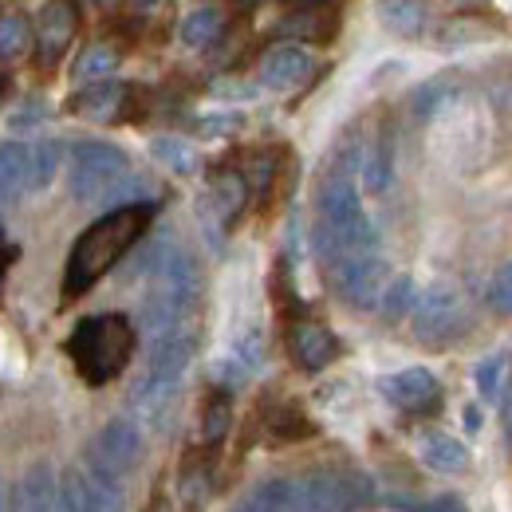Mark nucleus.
Instances as JSON below:
<instances>
[{
  "mask_svg": "<svg viewBox=\"0 0 512 512\" xmlns=\"http://www.w3.org/2000/svg\"><path fill=\"white\" fill-rule=\"evenodd\" d=\"M150 213H154V205H146V201H142V205H127V209H115V213L99 217V221L75 241V249H71L67 268H64L67 300L83 296L103 272H111V268L123 260V253L146 233Z\"/></svg>",
  "mask_w": 512,
  "mask_h": 512,
  "instance_id": "obj_1",
  "label": "nucleus"
},
{
  "mask_svg": "<svg viewBox=\"0 0 512 512\" xmlns=\"http://www.w3.org/2000/svg\"><path fill=\"white\" fill-rule=\"evenodd\" d=\"M67 355L75 359L79 375L91 386L111 383L115 375H123V367L134 355V327L127 316H91L79 320L71 339H67Z\"/></svg>",
  "mask_w": 512,
  "mask_h": 512,
  "instance_id": "obj_2",
  "label": "nucleus"
},
{
  "mask_svg": "<svg viewBox=\"0 0 512 512\" xmlns=\"http://www.w3.org/2000/svg\"><path fill=\"white\" fill-rule=\"evenodd\" d=\"M130 174L127 154L111 142H75L71 146V162H67V186L79 201L99 205L111 186H119Z\"/></svg>",
  "mask_w": 512,
  "mask_h": 512,
  "instance_id": "obj_3",
  "label": "nucleus"
},
{
  "mask_svg": "<svg viewBox=\"0 0 512 512\" xmlns=\"http://www.w3.org/2000/svg\"><path fill=\"white\" fill-rule=\"evenodd\" d=\"M60 509L64 512H123V489L111 473L95 465L67 469L60 485Z\"/></svg>",
  "mask_w": 512,
  "mask_h": 512,
  "instance_id": "obj_4",
  "label": "nucleus"
},
{
  "mask_svg": "<svg viewBox=\"0 0 512 512\" xmlns=\"http://www.w3.org/2000/svg\"><path fill=\"white\" fill-rule=\"evenodd\" d=\"M331 272V284L339 288V296L351 304V308H379L390 288V272H386L383 256L371 253V256H351Z\"/></svg>",
  "mask_w": 512,
  "mask_h": 512,
  "instance_id": "obj_5",
  "label": "nucleus"
},
{
  "mask_svg": "<svg viewBox=\"0 0 512 512\" xmlns=\"http://www.w3.org/2000/svg\"><path fill=\"white\" fill-rule=\"evenodd\" d=\"M79 28V4L75 0H48L40 8V28H36V67L48 71L64 60V52L75 40Z\"/></svg>",
  "mask_w": 512,
  "mask_h": 512,
  "instance_id": "obj_6",
  "label": "nucleus"
},
{
  "mask_svg": "<svg viewBox=\"0 0 512 512\" xmlns=\"http://www.w3.org/2000/svg\"><path fill=\"white\" fill-rule=\"evenodd\" d=\"M461 323H465V304L453 288H430L414 308V335L422 343H442L461 331Z\"/></svg>",
  "mask_w": 512,
  "mask_h": 512,
  "instance_id": "obj_7",
  "label": "nucleus"
},
{
  "mask_svg": "<svg viewBox=\"0 0 512 512\" xmlns=\"http://www.w3.org/2000/svg\"><path fill=\"white\" fill-rule=\"evenodd\" d=\"M292 493H296V512H351L355 505V485L331 469L304 473L300 481H292Z\"/></svg>",
  "mask_w": 512,
  "mask_h": 512,
  "instance_id": "obj_8",
  "label": "nucleus"
},
{
  "mask_svg": "<svg viewBox=\"0 0 512 512\" xmlns=\"http://www.w3.org/2000/svg\"><path fill=\"white\" fill-rule=\"evenodd\" d=\"M138 461H142V434H138V426L134 422H111V426H103L95 434L87 465L119 477V473H130Z\"/></svg>",
  "mask_w": 512,
  "mask_h": 512,
  "instance_id": "obj_9",
  "label": "nucleus"
},
{
  "mask_svg": "<svg viewBox=\"0 0 512 512\" xmlns=\"http://www.w3.org/2000/svg\"><path fill=\"white\" fill-rule=\"evenodd\" d=\"M386 398L402 410H414V414H426V410H438L442 402V383L426 371V367H410V371H398V375H386L379 383Z\"/></svg>",
  "mask_w": 512,
  "mask_h": 512,
  "instance_id": "obj_10",
  "label": "nucleus"
},
{
  "mask_svg": "<svg viewBox=\"0 0 512 512\" xmlns=\"http://www.w3.org/2000/svg\"><path fill=\"white\" fill-rule=\"evenodd\" d=\"M288 351H292V359H296L304 371H323V367L335 359L339 343H335V335H331L323 323L304 320L288 331Z\"/></svg>",
  "mask_w": 512,
  "mask_h": 512,
  "instance_id": "obj_11",
  "label": "nucleus"
},
{
  "mask_svg": "<svg viewBox=\"0 0 512 512\" xmlns=\"http://www.w3.org/2000/svg\"><path fill=\"white\" fill-rule=\"evenodd\" d=\"M308 75H312V56H308L304 48H296V44L272 48V52L260 60V83L272 87V91L300 87Z\"/></svg>",
  "mask_w": 512,
  "mask_h": 512,
  "instance_id": "obj_12",
  "label": "nucleus"
},
{
  "mask_svg": "<svg viewBox=\"0 0 512 512\" xmlns=\"http://www.w3.org/2000/svg\"><path fill=\"white\" fill-rule=\"evenodd\" d=\"M12 512H64L60 509V485L48 465H32L16 489H12Z\"/></svg>",
  "mask_w": 512,
  "mask_h": 512,
  "instance_id": "obj_13",
  "label": "nucleus"
},
{
  "mask_svg": "<svg viewBox=\"0 0 512 512\" xmlns=\"http://www.w3.org/2000/svg\"><path fill=\"white\" fill-rule=\"evenodd\" d=\"M127 95H130L127 83H115V79H107V83H91V87H83V91L71 99V111L83 115V119H91V123H111V119L123 115Z\"/></svg>",
  "mask_w": 512,
  "mask_h": 512,
  "instance_id": "obj_14",
  "label": "nucleus"
},
{
  "mask_svg": "<svg viewBox=\"0 0 512 512\" xmlns=\"http://www.w3.org/2000/svg\"><path fill=\"white\" fill-rule=\"evenodd\" d=\"M0 190L4 197L32 193V146H24V142L0 146Z\"/></svg>",
  "mask_w": 512,
  "mask_h": 512,
  "instance_id": "obj_15",
  "label": "nucleus"
},
{
  "mask_svg": "<svg viewBox=\"0 0 512 512\" xmlns=\"http://www.w3.org/2000/svg\"><path fill=\"white\" fill-rule=\"evenodd\" d=\"M418 453H422V461L434 469V473H465V465H469V449L461 446L457 438H449V434H422V442H418Z\"/></svg>",
  "mask_w": 512,
  "mask_h": 512,
  "instance_id": "obj_16",
  "label": "nucleus"
},
{
  "mask_svg": "<svg viewBox=\"0 0 512 512\" xmlns=\"http://www.w3.org/2000/svg\"><path fill=\"white\" fill-rule=\"evenodd\" d=\"M221 32H225V12L213 8V4L193 8V12H186V20H182V44H190V48H209V44H217Z\"/></svg>",
  "mask_w": 512,
  "mask_h": 512,
  "instance_id": "obj_17",
  "label": "nucleus"
},
{
  "mask_svg": "<svg viewBox=\"0 0 512 512\" xmlns=\"http://www.w3.org/2000/svg\"><path fill=\"white\" fill-rule=\"evenodd\" d=\"M245 197H249V182L237 170H221L209 186V205L221 213V221H233L245 209Z\"/></svg>",
  "mask_w": 512,
  "mask_h": 512,
  "instance_id": "obj_18",
  "label": "nucleus"
},
{
  "mask_svg": "<svg viewBox=\"0 0 512 512\" xmlns=\"http://www.w3.org/2000/svg\"><path fill=\"white\" fill-rule=\"evenodd\" d=\"M379 20L394 36H418L426 24L422 0H379Z\"/></svg>",
  "mask_w": 512,
  "mask_h": 512,
  "instance_id": "obj_19",
  "label": "nucleus"
},
{
  "mask_svg": "<svg viewBox=\"0 0 512 512\" xmlns=\"http://www.w3.org/2000/svg\"><path fill=\"white\" fill-rule=\"evenodd\" d=\"M237 512H296L292 481H264L237 505Z\"/></svg>",
  "mask_w": 512,
  "mask_h": 512,
  "instance_id": "obj_20",
  "label": "nucleus"
},
{
  "mask_svg": "<svg viewBox=\"0 0 512 512\" xmlns=\"http://www.w3.org/2000/svg\"><path fill=\"white\" fill-rule=\"evenodd\" d=\"M280 32L288 36H300V40H312V44H323L331 32H335V16H327V8H308V12H296L280 24Z\"/></svg>",
  "mask_w": 512,
  "mask_h": 512,
  "instance_id": "obj_21",
  "label": "nucleus"
},
{
  "mask_svg": "<svg viewBox=\"0 0 512 512\" xmlns=\"http://www.w3.org/2000/svg\"><path fill=\"white\" fill-rule=\"evenodd\" d=\"M390 174H394V162H390V138H375L363 154V186L371 193H383L390 186Z\"/></svg>",
  "mask_w": 512,
  "mask_h": 512,
  "instance_id": "obj_22",
  "label": "nucleus"
},
{
  "mask_svg": "<svg viewBox=\"0 0 512 512\" xmlns=\"http://www.w3.org/2000/svg\"><path fill=\"white\" fill-rule=\"evenodd\" d=\"M115 67H119V52L107 44H95L75 60V79L79 83H107L115 75Z\"/></svg>",
  "mask_w": 512,
  "mask_h": 512,
  "instance_id": "obj_23",
  "label": "nucleus"
},
{
  "mask_svg": "<svg viewBox=\"0 0 512 512\" xmlns=\"http://www.w3.org/2000/svg\"><path fill=\"white\" fill-rule=\"evenodd\" d=\"M150 154L166 170H174V174H193L197 170V150H193L190 142H182V138H154L150 142Z\"/></svg>",
  "mask_w": 512,
  "mask_h": 512,
  "instance_id": "obj_24",
  "label": "nucleus"
},
{
  "mask_svg": "<svg viewBox=\"0 0 512 512\" xmlns=\"http://www.w3.org/2000/svg\"><path fill=\"white\" fill-rule=\"evenodd\" d=\"M28 44H32L28 20H24L20 12L0 16V64H8V60H16V56H24V52H28Z\"/></svg>",
  "mask_w": 512,
  "mask_h": 512,
  "instance_id": "obj_25",
  "label": "nucleus"
},
{
  "mask_svg": "<svg viewBox=\"0 0 512 512\" xmlns=\"http://www.w3.org/2000/svg\"><path fill=\"white\" fill-rule=\"evenodd\" d=\"M60 170V142L32 146V190H44Z\"/></svg>",
  "mask_w": 512,
  "mask_h": 512,
  "instance_id": "obj_26",
  "label": "nucleus"
},
{
  "mask_svg": "<svg viewBox=\"0 0 512 512\" xmlns=\"http://www.w3.org/2000/svg\"><path fill=\"white\" fill-rule=\"evenodd\" d=\"M410 296H414V284H410L406 276L390 280V288H386V296H383V312L390 320H398V316L410 308Z\"/></svg>",
  "mask_w": 512,
  "mask_h": 512,
  "instance_id": "obj_27",
  "label": "nucleus"
},
{
  "mask_svg": "<svg viewBox=\"0 0 512 512\" xmlns=\"http://www.w3.org/2000/svg\"><path fill=\"white\" fill-rule=\"evenodd\" d=\"M489 304H493L497 312L512 316V260L489 280Z\"/></svg>",
  "mask_w": 512,
  "mask_h": 512,
  "instance_id": "obj_28",
  "label": "nucleus"
},
{
  "mask_svg": "<svg viewBox=\"0 0 512 512\" xmlns=\"http://www.w3.org/2000/svg\"><path fill=\"white\" fill-rule=\"evenodd\" d=\"M225 430H229V406H225V402H213V406L205 410V438L217 442Z\"/></svg>",
  "mask_w": 512,
  "mask_h": 512,
  "instance_id": "obj_29",
  "label": "nucleus"
},
{
  "mask_svg": "<svg viewBox=\"0 0 512 512\" xmlns=\"http://www.w3.org/2000/svg\"><path fill=\"white\" fill-rule=\"evenodd\" d=\"M501 367H505V359H485V363H481V371H477L481 394L493 398V390H497V383H501Z\"/></svg>",
  "mask_w": 512,
  "mask_h": 512,
  "instance_id": "obj_30",
  "label": "nucleus"
},
{
  "mask_svg": "<svg viewBox=\"0 0 512 512\" xmlns=\"http://www.w3.org/2000/svg\"><path fill=\"white\" fill-rule=\"evenodd\" d=\"M12 256H16V249H12V245H8L4 237H0V276H4V268L12 264Z\"/></svg>",
  "mask_w": 512,
  "mask_h": 512,
  "instance_id": "obj_31",
  "label": "nucleus"
},
{
  "mask_svg": "<svg viewBox=\"0 0 512 512\" xmlns=\"http://www.w3.org/2000/svg\"><path fill=\"white\" fill-rule=\"evenodd\" d=\"M284 4H292L296 12H308V8H323L327 0H284Z\"/></svg>",
  "mask_w": 512,
  "mask_h": 512,
  "instance_id": "obj_32",
  "label": "nucleus"
},
{
  "mask_svg": "<svg viewBox=\"0 0 512 512\" xmlns=\"http://www.w3.org/2000/svg\"><path fill=\"white\" fill-rule=\"evenodd\" d=\"M4 99H8V79L0 75V107H4Z\"/></svg>",
  "mask_w": 512,
  "mask_h": 512,
  "instance_id": "obj_33",
  "label": "nucleus"
},
{
  "mask_svg": "<svg viewBox=\"0 0 512 512\" xmlns=\"http://www.w3.org/2000/svg\"><path fill=\"white\" fill-rule=\"evenodd\" d=\"M0 512H4V489H0Z\"/></svg>",
  "mask_w": 512,
  "mask_h": 512,
  "instance_id": "obj_34",
  "label": "nucleus"
},
{
  "mask_svg": "<svg viewBox=\"0 0 512 512\" xmlns=\"http://www.w3.org/2000/svg\"><path fill=\"white\" fill-rule=\"evenodd\" d=\"M4 201H8V197H4V190H0V205H4Z\"/></svg>",
  "mask_w": 512,
  "mask_h": 512,
  "instance_id": "obj_35",
  "label": "nucleus"
},
{
  "mask_svg": "<svg viewBox=\"0 0 512 512\" xmlns=\"http://www.w3.org/2000/svg\"><path fill=\"white\" fill-rule=\"evenodd\" d=\"M150 512H166V509H162V505H158V509H150Z\"/></svg>",
  "mask_w": 512,
  "mask_h": 512,
  "instance_id": "obj_36",
  "label": "nucleus"
},
{
  "mask_svg": "<svg viewBox=\"0 0 512 512\" xmlns=\"http://www.w3.org/2000/svg\"><path fill=\"white\" fill-rule=\"evenodd\" d=\"M241 4H256V0H241Z\"/></svg>",
  "mask_w": 512,
  "mask_h": 512,
  "instance_id": "obj_37",
  "label": "nucleus"
},
{
  "mask_svg": "<svg viewBox=\"0 0 512 512\" xmlns=\"http://www.w3.org/2000/svg\"><path fill=\"white\" fill-rule=\"evenodd\" d=\"M509 390H512V386H509Z\"/></svg>",
  "mask_w": 512,
  "mask_h": 512,
  "instance_id": "obj_38",
  "label": "nucleus"
}]
</instances>
